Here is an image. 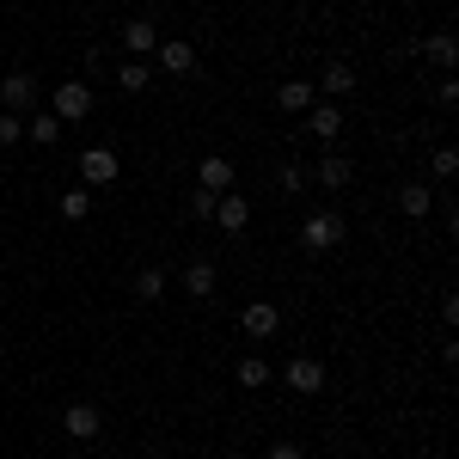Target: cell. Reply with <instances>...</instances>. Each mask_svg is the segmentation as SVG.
Returning <instances> with one entry per match:
<instances>
[{"label": "cell", "mask_w": 459, "mask_h": 459, "mask_svg": "<svg viewBox=\"0 0 459 459\" xmlns=\"http://www.w3.org/2000/svg\"><path fill=\"white\" fill-rule=\"evenodd\" d=\"M343 233H350V227H343V214H307V227H300V246L307 251H337L343 246Z\"/></svg>", "instance_id": "1"}, {"label": "cell", "mask_w": 459, "mask_h": 459, "mask_svg": "<svg viewBox=\"0 0 459 459\" xmlns=\"http://www.w3.org/2000/svg\"><path fill=\"white\" fill-rule=\"evenodd\" d=\"M282 386L300 392V398H318V392H325V368H318L313 355H294V361L282 368Z\"/></svg>", "instance_id": "2"}, {"label": "cell", "mask_w": 459, "mask_h": 459, "mask_svg": "<svg viewBox=\"0 0 459 459\" xmlns=\"http://www.w3.org/2000/svg\"><path fill=\"white\" fill-rule=\"evenodd\" d=\"M92 110V86L86 80H68V86H56V110L49 117H62V123H80Z\"/></svg>", "instance_id": "3"}, {"label": "cell", "mask_w": 459, "mask_h": 459, "mask_svg": "<svg viewBox=\"0 0 459 459\" xmlns=\"http://www.w3.org/2000/svg\"><path fill=\"white\" fill-rule=\"evenodd\" d=\"M196 190H214V196H227V190H233V160H227V153H209V160L196 166Z\"/></svg>", "instance_id": "4"}, {"label": "cell", "mask_w": 459, "mask_h": 459, "mask_svg": "<svg viewBox=\"0 0 459 459\" xmlns=\"http://www.w3.org/2000/svg\"><path fill=\"white\" fill-rule=\"evenodd\" d=\"M276 325H282V313H276L270 300H251L246 313H239V331H246V337H257V343H264V337H276Z\"/></svg>", "instance_id": "5"}, {"label": "cell", "mask_w": 459, "mask_h": 459, "mask_svg": "<svg viewBox=\"0 0 459 459\" xmlns=\"http://www.w3.org/2000/svg\"><path fill=\"white\" fill-rule=\"evenodd\" d=\"M62 429H68L74 441H99L105 417H99V404H68V411H62Z\"/></svg>", "instance_id": "6"}, {"label": "cell", "mask_w": 459, "mask_h": 459, "mask_svg": "<svg viewBox=\"0 0 459 459\" xmlns=\"http://www.w3.org/2000/svg\"><path fill=\"white\" fill-rule=\"evenodd\" d=\"M31 99H37V80H31V74H6V80H0V105L13 110V117H25Z\"/></svg>", "instance_id": "7"}, {"label": "cell", "mask_w": 459, "mask_h": 459, "mask_svg": "<svg viewBox=\"0 0 459 459\" xmlns=\"http://www.w3.org/2000/svg\"><path fill=\"white\" fill-rule=\"evenodd\" d=\"M214 221H221V233H246V221H251V203L246 196H214Z\"/></svg>", "instance_id": "8"}, {"label": "cell", "mask_w": 459, "mask_h": 459, "mask_svg": "<svg viewBox=\"0 0 459 459\" xmlns=\"http://www.w3.org/2000/svg\"><path fill=\"white\" fill-rule=\"evenodd\" d=\"M178 282H184V294H196V300H209L214 288H221V270H214L209 257H196V264H190V270H184Z\"/></svg>", "instance_id": "9"}, {"label": "cell", "mask_w": 459, "mask_h": 459, "mask_svg": "<svg viewBox=\"0 0 459 459\" xmlns=\"http://www.w3.org/2000/svg\"><path fill=\"white\" fill-rule=\"evenodd\" d=\"M80 178H86V184H110V178H117V153H110V147H86V153H80Z\"/></svg>", "instance_id": "10"}, {"label": "cell", "mask_w": 459, "mask_h": 459, "mask_svg": "<svg viewBox=\"0 0 459 459\" xmlns=\"http://www.w3.org/2000/svg\"><path fill=\"white\" fill-rule=\"evenodd\" d=\"M160 68H166V74H178V80H184V74L196 68V49H190L184 37H166V43H160Z\"/></svg>", "instance_id": "11"}, {"label": "cell", "mask_w": 459, "mask_h": 459, "mask_svg": "<svg viewBox=\"0 0 459 459\" xmlns=\"http://www.w3.org/2000/svg\"><path fill=\"white\" fill-rule=\"evenodd\" d=\"M307 135H318V142H337V135H343V117H337V105H307Z\"/></svg>", "instance_id": "12"}, {"label": "cell", "mask_w": 459, "mask_h": 459, "mask_svg": "<svg viewBox=\"0 0 459 459\" xmlns=\"http://www.w3.org/2000/svg\"><path fill=\"white\" fill-rule=\"evenodd\" d=\"M123 43H129V56H147V49H160V31H153L147 19H129V25H123Z\"/></svg>", "instance_id": "13"}, {"label": "cell", "mask_w": 459, "mask_h": 459, "mask_svg": "<svg viewBox=\"0 0 459 459\" xmlns=\"http://www.w3.org/2000/svg\"><path fill=\"white\" fill-rule=\"evenodd\" d=\"M313 178L325 184V190H343V184H350V160H343V153H325Z\"/></svg>", "instance_id": "14"}, {"label": "cell", "mask_w": 459, "mask_h": 459, "mask_svg": "<svg viewBox=\"0 0 459 459\" xmlns=\"http://www.w3.org/2000/svg\"><path fill=\"white\" fill-rule=\"evenodd\" d=\"M398 209L411 214V221H423V214L435 209V196H429V184H404V190H398Z\"/></svg>", "instance_id": "15"}, {"label": "cell", "mask_w": 459, "mask_h": 459, "mask_svg": "<svg viewBox=\"0 0 459 459\" xmlns=\"http://www.w3.org/2000/svg\"><path fill=\"white\" fill-rule=\"evenodd\" d=\"M270 380H276V368H270V361H257V355H246V361H239V386H246V392L270 386Z\"/></svg>", "instance_id": "16"}, {"label": "cell", "mask_w": 459, "mask_h": 459, "mask_svg": "<svg viewBox=\"0 0 459 459\" xmlns=\"http://www.w3.org/2000/svg\"><path fill=\"white\" fill-rule=\"evenodd\" d=\"M325 92L337 99V92H355V68L350 62H325Z\"/></svg>", "instance_id": "17"}, {"label": "cell", "mask_w": 459, "mask_h": 459, "mask_svg": "<svg viewBox=\"0 0 459 459\" xmlns=\"http://www.w3.org/2000/svg\"><path fill=\"white\" fill-rule=\"evenodd\" d=\"M276 105H282V110H307V105H313V86H307V80H288L282 92H276Z\"/></svg>", "instance_id": "18"}, {"label": "cell", "mask_w": 459, "mask_h": 459, "mask_svg": "<svg viewBox=\"0 0 459 459\" xmlns=\"http://www.w3.org/2000/svg\"><path fill=\"white\" fill-rule=\"evenodd\" d=\"M166 294V270H142L135 276V300H160Z\"/></svg>", "instance_id": "19"}, {"label": "cell", "mask_w": 459, "mask_h": 459, "mask_svg": "<svg viewBox=\"0 0 459 459\" xmlns=\"http://www.w3.org/2000/svg\"><path fill=\"white\" fill-rule=\"evenodd\" d=\"M423 49L435 56V62H441V68H454V56H459V49H454V37H447V31H435V37L423 43Z\"/></svg>", "instance_id": "20"}, {"label": "cell", "mask_w": 459, "mask_h": 459, "mask_svg": "<svg viewBox=\"0 0 459 459\" xmlns=\"http://www.w3.org/2000/svg\"><path fill=\"white\" fill-rule=\"evenodd\" d=\"M31 142H62V117H31Z\"/></svg>", "instance_id": "21"}, {"label": "cell", "mask_w": 459, "mask_h": 459, "mask_svg": "<svg viewBox=\"0 0 459 459\" xmlns=\"http://www.w3.org/2000/svg\"><path fill=\"white\" fill-rule=\"evenodd\" d=\"M117 86H123V92H147V68H142V62H123Z\"/></svg>", "instance_id": "22"}, {"label": "cell", "mask_w": 459, "mask_h": 459, "mask_svg": "<svg viewBox=\"0 0 459 459\" xmlns=\"http://www.w3.org/2000/svg\"><path fill=\"white\" fill-rule=\"evenodd\" d=\"M86 209H92L86 190H68V196H62V214H68V221H86Z\"/></svg>", "instance_id": "23"}, {"label": "cell", "mask_w": 459, "mask_h": 459, "mask_svg": "<svg viewBox=\"0 0 459 459\" xmlns=\"http://www.w3.org/2000/svg\"><path fill=\"white\" fill-rule=\"evenodd\" d=\"M19 135H25V123H19L13 110H0V147H13V142H19Z\"/></svg>", "instance_id": "24"}, {"label": "cell", "mask_w": 459, "mask_h": 459, "mask_svg": "<svg viewBox=\"0 0 459 459\" xmlns=\"http://www.w3.org/2000/svg\"><path fill=\"white\" fill-rule=\"evenodd\" d=\"M459 172V153L454 147H435V178H454Z\"/></svg>", "instance_id": "25"}, {"label": "cell", "mask_w": 459, "mask_h": 459, "mask_svg": "<svg viewBox=\"0 0 459 459\" xmlns=\"http://www.w3.org/2000/svg\"><path fill=\"white\" fill-rule=\"evenodd\" d=\"M190 214H203V221H209V214H214V190H196V196H190Z\"/></svg>", "instance_id": "26"}, {"label": "cell", "mask_w": 459, "mask_h": 459, "mask_svg": "<svg viewBox=\"0 0 459 459\" xmlns=\"http://www.w3.org/2000/svg\"><path fill=\"white\" fill-rule=\"evenodd\" d=\"M270 459H307V454H300L294 441H276V447H270Z\"/></svg>", "instance_id": "27"}]
</instances>
